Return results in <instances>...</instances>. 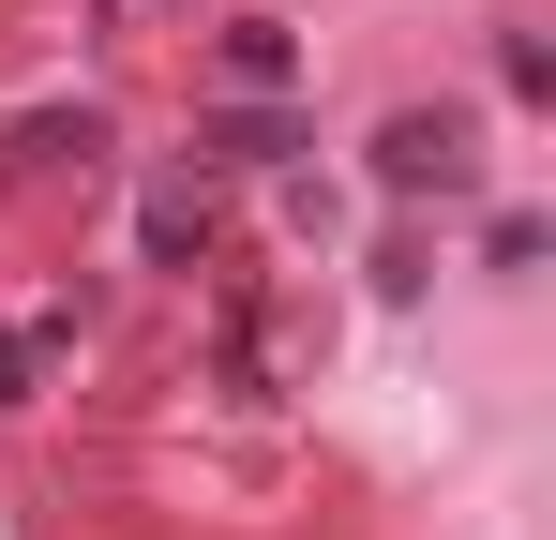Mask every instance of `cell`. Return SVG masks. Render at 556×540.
I'll return each instance as SVG.
<instances>
[{"label": "cell", "instance_id": "cell-2", "mask_svg": "<svg viewBox=\"0 0 556 540\" xmlns=\"http://www.w3.org/2000/svg\"><path fill=\"white\" fill-rule=\"evenodd\" d=\"M151 256H166V270H211V195H181V180L151 195Z\"/></svg>", "mask_w": 556, "mask_h": 540}, {"label": "cell", "instance_id": "cell-1", "mask_svg": "<svg viewBox=\"0 0 556 540\" xmlns=\"http://www.w3.org/2000/svg\"><path fill=\"white\" fill-rule=\"evenodd\" d=\"M376 180H391V195H481V136H466L452 105H406V120L376 136Z\"/></svg>", "mask_w": 556, "mask_h": 540}, {"label": "cell", "instance_id": "cell-3", "mask_svg": "<svg viewBox=\"0 0 556 540\" xmlns=\"http://www.w3.org/2000/svg\"><path fill=\"white\" fill-rule=\"evenodd\" d=\"M226 76H241V90H286L301 61H286V30H226Z\"/></svg>", "mask_w": 556, "mask_h": 540}, {"label": "cell", "instance_id": "cell-4", "mask_svg": "<svg viewBox=\"0 0 556 540\" xmlns=\"http://www.w3.org/2000/svg\"><path fill=\"white\" fill-rule=\"evenodd\" d=\"M211 151H226V166H271V151H286V120H271V105H241V120H211Z\"/></svg>", "mask_w": 556, "mask_h": 540}]
</instances>
